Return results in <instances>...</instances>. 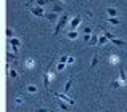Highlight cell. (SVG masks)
<instances>
[{
  "label": "cell",
  "instance_id": "4",
  "mask_svg": "<svg viewBox=\"0 0 127 112\" xmlns=\"http://www.w3.org/2000/svg\"><path fill=\"white\" fill-rule=\"evenodd\" d=\"M81 22H82V16L81 15L74 16V18L71 19V24H69V31H74L76 27H79V26H81Z\"/></svg>",
  "mask_w": 127,
  "mask_h": 112
},
{
  "label": "cell",
  "instance_id": "24",
  "mask_svg": "<svg viewBox=\"0 0 127 112\" xmlns=\"http://www.w3.org/2000/svg\"><path fill=\"white\" fill-rule=\"evenodd\" d=\"M11 37H15V31L11 27H6V38H11Z\"/></svg>",
  "mask_w": 127,
  "mask_h": 112
},
{
  "label": "cell",
  "instance_id": "14",
  "mask_svg": "<svg viewBox=\"0 0 127 112\" xmlns=\"http://www.w3.org/2000/svg\"><path fill=\"white\" fill-rule=\"evenodd\" d=\"M35 66V59L34 58H28L26 59V62H24V67L26 69H32Z\"/></svg>",
  "mask_w": 127,
  "mask_h": 112
},
{
  "label": "cell",
  "instance_id": "6",
  "mask_svg": "<svg viewBox=\"0 0 127 112\" xmlns=\"http://www.w3.org/2000/svg\"><path fill=\"white\" fill-rule=\"evenodd\" d=\"M8 50H6V62H11V61H16L18 59V53H16L15 50H11L10 47H6Z\"/></svg>",
  "mask_w": 127,
  "mask_h": 112
},
{
  "label": "cell",
  "instance_id": "23",
  "mask_svg": "<svg viewBox=\"0 0 127 112\" xmlns=\"http://www.w3.org/2000/svg\"><path fill=\"white\" fill-rule=\"evenodd\" d=\"M31 2H35L39 6H45V5H48L52 0H31Z\"/></svg>",
  "mask_w": 127,
  "mask_h": 112
},
{
  "label": "cell",
  "instance_id": "20",
  "mask_svg": "<svg viewBox=\"0 0 127 112\" xmlns=\"http://www.w3.org/2000/svg\"><path fill=\"white\" fill-rule=\"evenodd\" d=\"M26 91L31 93V94H34V93H37V91H39V88L35 87V85H28V87H26Z\"/></svg>",
  "mask_w": 127,
  "mask_h": 112
},
{
  "label": "cell",
  "instance_id": "13",
  "mask_svg": "<svg viewBox=\"0 0 127 112\" xmlns=\"http://www.w3.org/2000/svg\"><path fill=\"white\" fill-rule=\"evenodd\" d=\"M111 45H114V47H126V42L124 40H122V38H111Z\"/></svg>",
  "mask_w": 127,
  "mask_h": 112
},
{
  "label": "cell",
  "instance_id": "3",
  "mask_svg": "<svg viewBox=\"0 0 127 112\" xmlns=\"http://www.w3.org/2000/svg\"><path fill=\"white\" fill-rule=\"evenodd\" d=\"M29 11H31L34 16H37V18H45V15H47V11L43 10V6H39V5L31 6V10H29Z\"/></svg>",
  "mask_w": 127,
  "mask_h": 112
},
{
  "label": "cell",
  "instance_id": "29",
  "mask_svg": "<svg viewBox=\"0 0 127 112\" xmlns=\"http://www.w3.org/2000/svg\"><path fill=\"white\" fill-rule=\"evenodd\" d=\"M103 34H105L106 37L109 38V40H111V38H114V34H111V32H109V31H105V32H103Z\"/></svg>",
  "mask_w": 127,
  "mask_h": 112
},
{
  "label": "cell",
  "instance_id": "28",
  "mask_svg": "<svg viewBox=\"0 0 127 112\" xmlns=\"http://www.w3.org/2000/svg\"><path fill=\"white\" fill-rule=\"evenodd\" d=\"M52 11H56V13H61V11H63V8H61V6H60V5H55V6H53V8H52Z\"/></svg>",
  "mask_w": 127,
  "mask_h": 112
},
{
  "label": "cell",
  "instance_id": "5",
  "mask_svg": "<svg viewBox=\"0 0 127 112\" xmlns=\"http://www.w3.org/2000/svg\"><path fill=\"white\" fill-rule=\"evenodd\" d=\"M53 96L60 98V99H63V101H66V103L71 104V106H74V99H71V98L68 96V93H53Z\"/></svg>",
  "mask_w": 127,
  "mask_h": 112
},
{
  "label": "cell",
  "instance_id": "16",
  "mask_svg": "<svg viewBox=\"0 0 127 112\" xmlns=\"http://www.w3.org/2000/svg\"><path fill=\"white\" fill-rule=\"evenodd\" d=\"M66 37H68L69 40H77L79 34H77L76 31H68V32H66Z\"/></svg>",
  "mask_w": 127,
  "mask_h": 112
},
{
  "label": "cell",
  "instance_id": "10",
  "mask_svg": "<svg viewBox=\"0 0 127 112\" xmlns=\"http://www.w3.org/2000/svg\"><path fill=\"white\" fill-rule=\"evenodd\" d=\"M6 67H8V75H10V78H18V71L16 69H13V67H10V62H6Z\"/></svg>",
  "mask_w": 127,
  "mask_h": 112
},
{
  "label": "cell",
  "instance_id": "32",
  "mask_svg": "<svg viewBox=\"0 0 127 112\" xmlns=\"http://www.w3.org/2000/svg\"><path fill=\"white\" fill-rule=\"evenodd\" d=\"M74 62H76V58L74 56H69L68 58V64H74Z\"/></svg>",
  "mask_w": 127,
  "mask_h": 112
},
{
  "label": "cell",
  "instance_id": "17",
  "mask_svg": "<svg viewBox=\"0 0 127 112\" xmlns=\"http://www.w3.org/2000/svg\"><path fill=\"white\" fill-rule=\"evenodd\" d=\"M106 22H109V24H113V26H119V24H121V21L118 19V16H114V18H113V16H108Z\"/></svg>",
  "mask_w": 127,
  "mask_h": 112
},
{
  "label": "cell",
  "instance_id": "8",
  "mask_svg": "<svg viewBox=\"0 0 127 112\" xmlns=\"http://www.w3.org/2000/svg\"><path fill=\"white\" fill-rule=\"evenodd\" d=\"M6 45H11L13 48H19V47H21V40H19L18 37H11V38H8Z\"/></svg>",
  "mask_w": 127,
  "mask_h": 112
},
{
  "label": "cell",
  "instance_id": "9",
  "mask_svg": "<svg viewBox=\"0 0 127 112\" xmlns=\"http://www.w3.org/2000/svg\"><path fill=\"white\" fill-rule=\"evenodd\" d=\"M119 80H121L122 87H127V74L122 67H121V71H119Z\"/></svg>",
  "mask_w": 127,
  "mask_h": 112
},
{
  "label": "cell",
  "instance_id": "33",
  "mask_svg": "<svg viewBox=\"0 0 127 112\" xmlns=\"http://www.w3.org/2000/svg\"><path fill=\"white\" fill-rule=\"evenodd\" d=\"M35 112H50V111H48V109H42V107H40V109H37Z\"/></svg>",
  "mask_w": 127,
  "mask_h": 112
},
{
  "label": "cell",
  "instance_id": "19",
  "mask_svg": "<svg viewBox=\"0 0 127 112\" xmlns=\"http://www.w3.org/2000/svg\"><path fill=\"white\" fill-rule=\"evenodd\" d=\"M56 15H58V13H56V11H52V13H47V15H45V18L48 19V21L55 22V21H56Z\"/></svg>",
  "mask_w": 127,
  "mask_h": 112
},
{
  "label": "cell",
  "instance_id": "30",
  "mask_svg": "<svg viewBox=\"0 0 127 112\" xmlns=\"http://www.w3.org/2000/svg\"><path fill=\"white\" fill-rule=\"evenodd\" d=\"M84 34H89V35H92V26H87V27L84 29Z\"/></svg>",
  "mask_w": 127,
  "mask_h": 112
},
{
  "label": "cell",
  "instance_id": "27",
  "mask_svg": "<svg viewBox=\"0 0 127 112\" xmlns=\"http://www.w3.org/2000/svg\"><path fill=\"white\" fill-rule=\"evenodd\" d=\"M15 103H16V104H18V106H21V104H23V103H24V98H21V96H18V98H16V99H15Z\"/></svg>",
  "mask_w": 127,
  "mask_h": 112
},
{
  "label": "cell",
  "instance_id": "18",
  "mask_svg": "<svg viewBox=\"0 0 127 112\" xmlns=\"http://www.w3.org/2000/svg\"><path fill=\"white\" fill-rule=\"evenodd\" d=\"M108 40H109V38L106 37L105 34H103V35H100V40H98V45H96V47H98V48H101V47H103V45H105Z\"/></svg>",
  "mask_w": 127,
  "mask_h": 112
},
{
  "label": "cell",
  "instance_id": "34",
  "mask_svg": "<svg viewBox=\"0 0 127 112\" xmlns=\"http://www.w3.org/2000/svg\"><path fill=\"white\" fill-rule=\"evenodd\" d=\"M63 2H66V0H63Z\"/></svg>",
  "mask_w": 127,
  "mask_h": 112
},
{
  "label": "cell",
  "instance_id": "15",
  "mask_svg": "<svg viewBox=\"0 0 127 112\" xmlns=\"http://www.w3.org/2000/svg\"><path fill=\"white\" fill-rule=\"evenodd\" d=\"M72 80H74V75H71V77H69V80L66 82L64 88H63V93H69V88H71V85H72Z\"/></svg>",
  "mask_w": 127,
  "mask_h": 112
},
{
  "label": "cell",
  "instance_id": "7",
  "mask_svg": "<svg viewBox=\"0 0 127 112\" xmlns=\"http://www.w3.org/2000/svg\"><path fill=\"white\" fill-rule=\"evenodd\" d=\"M108 62H109L111 66H118L119 62H121V56H119V55H116V53L109 55V56H108Z\"/></svg>",
  "mask_w": 127,
  "mask_h": 112
},
{
  "label": "cell",
  "instance_id": "25",
  "mask_svg": "<svg viewBox=\"0 0 127 112\" xmlns=\"http://www.w3.org/2000/svg\"><path fill=\"white\" fill-rule=\"evenodd\" d=\"M64 66H66V62H60L58 61V64H56V71H58V72L64 71Z\"/></svg>",
  "mask_w": 127,
  "mask_h": 112
},
{
  "label": "cell",
  "instance_id": "2",
  "mask_svg": "<svg viewBox=\"0 0 127 112\" xmlns=\"http://www.w3.org/2000/svg\"><path fill=\"white\" fill-rule=\"evenodd\" d=\"M69 21V16L66 15V13H63L61 16H60V19L56 21V27H55V31H53V35H58L60 32H61V29L66 26V22Z\"/></svg>",
  "mask_w": 127,
  "mask_h": 112
},
{
  "label": "cell",
  "instance_id": "35",
  "mask_svg": "<svg viewBox=\"0 0 127 112\" xmlns=\"http://www.w3.org/2000/svg\"><path fill=\"white\" fill-rule=\"evenodd\" d=\"M126 112H127V111H126Z\"/></svg>",
  "mask_w": 127,
  "mask_h": 112
},
{
  "label": "cell",
  "instance_id": "1",
  "mask_svg": "<svg viewBox=\"0 0 127 112\" xmlns=\"http://www.w3.org/2000/svg\"><path fill=\"white\" fill-rule=\"evenodd\" d=\"M55 61H58V59H52V61L48 62V66H47V71L43 72V85H45L47 90L50 88V82H52V78H53L52 67H53V64H55Z\"/></svg>",
  "mask_w": 127,
  "mask_h": 112
},
{
  "label": "cell",
  "instance_id": "31",
  "mask_svg": "<svg viewBox=\"0 0 127 112\" xmlns=\"http://www.w3.org/2000/svg\"><path fill=\"white\" fill-rule=\"evenodd\" d=\"M68 58H69V56H61L58 61H60V62H66V64H68Z\"/></svg>",
  "mask_w": 127,
  "mask_h": 112
},
{
  "label": "cell",
  "instance_id": "22",
  "mask_svg": "<svg viewBox=\"0 0 127 112\" xmlns=\"http://www.w3.org/2000/svg\"><path fill=\"white\" fill-rule=\"evenodd\" d=\"M106 13H108V16H113V18H114V16H118V10H116L114 6H109V8L106 10Z\"/></svg>",
  "mask_w": 127,
  "mask_h": 112
},
{
  "label": "cell",
  "instance_id": "21",
  "mask_svg": "<svg viewBox=\"0 0 127 112\" xmlns=\"http://www.w3.org/2000/svg\"><path fill=\"white\" fill-rule=\"evenodd\" d=\"M111 88H114V90H118V88H121L122 87V83H121V80L119 78H116V80H113L111 82V85H109Z\"/></svg>",
  "mask_w": 127,
  "mask_h": 112
},
{
  "label": "cell",
  "instance_id": "26",
  "mask_svg": "<svg viewBox=\"0 0 127 112\" xmlns=\"http://www.w3.org/2000/svg\"><path fill=\"white\" fill-rule=\"evenodd\" d=\"M98 64V58L96 56H93V59H92V62H90V67H95V66Z\"/></svg>",
  "mask_w": 127,
  "mask_h": 112
},
{
  "label": "cell",
  "instance_id": "12",
  "mask_svg": "<svg viewBox=\"0 0 127 112\" xmlns=\"http://www.w3.org/2000/svg\"><path fill=\"white\" fill-rule=\"evenodd\" d=\"M98 40H100V35L92 34V37H90V40L87 42V45H90V47H95V45H98Z\"/></svg>",
  "mask_w": 127,
  "mask_h": 112
},
{
  "label": "cell",
  "instance_id": "11",
  "mask_svg": "<svg viewBox=\"0 0 127 112\" xmlns=\"http://www.w3.org/2000/svg\"><path fill=\"white\" fill-rule=\"evenodd\" d=\"M56 103L60 104V107H61V111H64V112H69V106H71V104H66V101L60 99V98H56Z\"/></svg>",
  "mask_w": 127,
  "mask_h": 112
}]
</instances>
